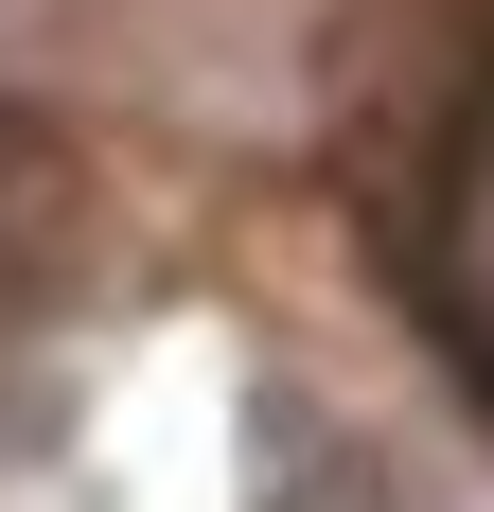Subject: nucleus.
<instances>
[{"mask_svg":"<svg viewBox=\"0 0 494 512\" xmlns=\"http://www.w3.org/2000/svg\"><path fill=\"white\" fill-rule=\"evenodd\" d=\"M424 301H442V336L494 389V71H477V106H459V142H442V195H424Z\"/></svg>","mask_w":494,"mask_h":512,"instance_id":"nucleus-1","label":"nucleus"}]
</instances>
